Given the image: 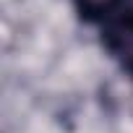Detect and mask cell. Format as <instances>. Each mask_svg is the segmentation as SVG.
Here are the masks:
<instances>
[{
    "mask_svg": "<svg viewBox=\"0 0 133 133\" xmlns=\"http://www.w3.org/2000/svg\"><path fill=\"white\" fill-rule=\"evenodd\" d=\"M102 42L107 52L123 65V71L133 78V8H123L104 21Z\"/></svg>",
    "mask_w": 133,
    "mask_h": 133,
    "instance_id": "cell-1",
    "label": "cell"
},
{
    "mask_svg": "<svg viewBox=\"0 0 133 133\" xmlns=\"http://www.w3.org/2000/svg\"><path fill=\"white\" fill-rule=\"evenodd\" d=\"M125 0H73V5L84 21H107L123 11Z\"/></svg>",
    "mask_w": 133,
    "mask_h": 133,
    "instance_id": "cell-2",
    "label": "cell"
}]
</instances>
